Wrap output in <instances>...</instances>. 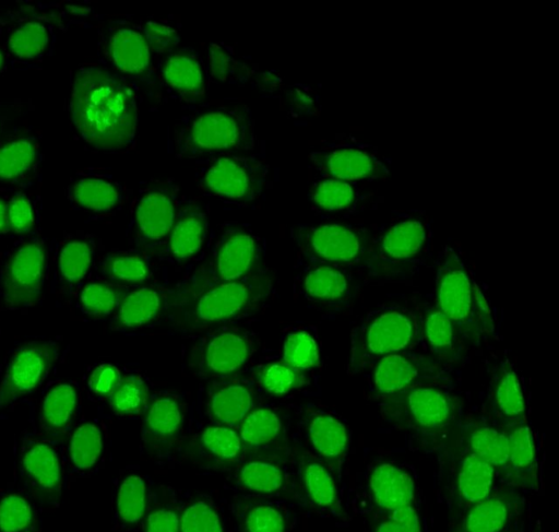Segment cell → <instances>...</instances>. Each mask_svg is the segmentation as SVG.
Segmentation results:
<instances>
[{
  "label": "cell",
  "instance_id": "6da1fadb",
  "mask_svg": "<svg viewBox=\"0 0 559 532\" xmlns=\"http://www.w3.org/2000/svg\"><path fill=\"white\" fill-rule=\"evenodd\" d=\"M68 110L73 131L87 145L105 152L133 146L138 102L117 73L94 63L79 67L71 80Z\"/></svg>",
  "mask_w": 559,
  "mask_h": 532
},
{
  "label": "cell",
  "instance_id": "7a4b0ae2",
  "mask_svg": "<svg viewBox=\"0 0 559 532\" xmlns=\"http://www.w3.org/2000/svg\"><path fill=\"white\" fill-rule=\"evenodd\" d=\"M273 292V275L264 269L233 282H188L169 295V319L185 331L212 329L255 312Z\"/></svg>",
  "mask_w": 559,
  "mask_h": 532
},
{
  "label": "cell",
  "instance_id": "3957f363",
  "mask_svg": "<svg viewBox=\"0 0 559 532\" xmlns=\"http://www.w3.org/2000/svg\"><path fill=\"white\" fill-rule=\"evenodd\" d=\"M255 125L243 104L221 106L182 116L173 128L170 151L177 158H202L231 153H251Z\"/></svg>",
  "mask_w": 559,
  "mask_h": 532
},
{
  "label": "cell",
  "instance_id": "277c9868",
  "mask_svg": "<svg viewBox=\"0 0 559 532\" xmlns=\"http://www.w3.org/2000/svg\"><path fill=\"white\" fill-rule=\"evenodd\" d=\"M433 300L453 322L462 340L477 341L492 333L489 303L461 255L450 246L439 257Z\"/></svg>",
  "mask_w": 559,
  "mask_h": 532
},
{
  "label": "cell",
  "instance_id": "5b68a950",
  "mask_svg": "<svg viewBox=\"0 0 559 532\" xmlns=\"http://www.w3.org/2000/svg\"><path fill=\"white\" fill-rule=\"evenodd\" d=\"M421 345L419 318L400 305L370 310L353 328L347 371L355 375L394 353Z\"/></svg>",
  "mask_w": 559,
  "mask_h": 532
},
{
  "label": "cell",
  "instance_id": "8992f818",
  "mask_svg": "<svg viewBox=\"0 0 559 532\" xmlns=\"http://www.w3.org/2000/svg\"><path fill=\"white\" fill-rule=\"evenodd\" d=\"M376 401L388 421L424 436L448 433L461 412L460 399L441 385L417 386Z\"/></svg>",
  "mask_w": 559,
  "mask_h": 532
},
{
  "label": "cell",
  "instance_id": "52a82bcc",
  "mask_svg": "<svg viewBox=\"0 0 559 532\" xmlns=\"http://www.w3.org/2000/svg\"><path fill=\"white\" fill-rule=\"evenodd\" d=\"M374 230L358 223L299 224L292 228L305 262L350 269L371 261Z\"/></svg>",
  "mask_w": 559,
  "mask_h": 532
},
{
  "label": "cell",
  "instance_id": "ba28073f",
  "mask_svg": "<svg viewBox=\"0 0 559 532\" xmlns=\"http://www.w3.org/2000/svg\"><path fill=\"white\" fill-rule=\"evenodd\" d=\"M267 175L269 165L258 154H219L199 159L195 184L206 196L248 204L261 197Z\"/></svg>",
  "mask_w": 559,
  "mask_h": 532
},
{
  "label": "cell",
  "instance_id": "9c48e42d",
  "mask_svg": "<svg viewBox=\"0 0 559 532\" xmlns=\"http://www.w3.org/2000/svg\"><path fill=\"white\" fill-rule=\"evenodd\" d=\"M182 200L180 187L170 178L143 182L130 205V243L143 250L163 246L174 226Z\"/></svg>",
  "mask_w": 559,
  "mask_h": 532
},
{
  "label": "cell",
  "instance_id": "30bf717a",
  "mask_svg": "<svg viewBox=\"0 0 559 532\" xmlns=\"http://www.w3.org/2000/svg\"><path fill=\"white\" fill-rule=\"evenodd\" d=\"M308 158L317 177L368 185L385 180L391 173V158L376 146L349 135L322 142Z\"/></svg>",
  "mask_w": 559,
  "mask_h": 532
},
{
  "label": "cell",
  "instance_id": "8fae6325",
  "mask_svg": "<svg viewBox=\"0 0 559 532\" xmlns=\"http://www.w3.org/2000/svg\"><path fill=\"white\" fill-rule=\"evenodd\" d=\"M255 339L236 327H218L201 335L188 355L189 369L201 379H225L241 371L252 358Z\"/></svg>",
  "mask_w": 559,
  "mask_h": 532
},
{
  "label": "cell",
  "instance_id": "7c38bea8",
  "mask_svg": "<svg viewBox=\"0 0 559 532\" xmlns=\"http://www.w3.org/2000/svg\"><path fill=\"white\" fill-rule=\"evenodd\" d=\"M431 220L424 210H395L374 230L371 261L400 265L425 256L431 246Z\"/></svg>",
  "mask_w": 559,
  "mask_h": 532
},
{
  "label": "cell",
  "instance_id": "4fadbf2b",
  "mask_svg": "<svg viewBox=\"0 0 559 532\" xmlns=\"http://www.w3.org/2000/svg\"><path fill=\"white\" fill-rule=\"evenodd\" d=\"M447 366L448 364L416 350L394 353L367 368L368 390L373 400H377L417 386H447Z\"/></svg>",
  "mask_w": 559,
  "mask_h": 532
},
{
  "label": "cell",
  "instance_id": "5bb4252c",
  "mask_svg": "<svg viewBox=\"0 0 559 532\" xmlns=\"http://www.w3.org/2000/svg\"><path fill=\"white\" fill-rule=\"evenodd\" d=\"M265 252L264 239L250 229H225L209 261L188 280L190 283H223L245 279L259 269Z\"/></svg>",
  "mask_w": 559,
  "mask_h": 532
},
{
  "label": "cell",
  "instance_id": "9a60e30c",
  "mask_svg": "<svg viewBox=\"0 0 559 532\" xmlns=\"http://www.w3.org/2000/svg\"><path fill=\"white\" fill-rule=\"evenodd\" d=\"M46 252L38 239H27L15 247L7 261L1 291L9 308H23L38 302L43 292Z\"/></svg>",
  "mask_w": 559,
  "mask_h": 532
},
{
  "label": "cell",
  "instance_id": "2e32d148",
  "mask_svg": "<svg viewBox=\"0 0 559 532\" xmlns=\"http://www.w3.org/2000/svg\"><path fill=\"white\" fill-rule=\"evenodd\" d=\"M99 43L105 59L118 73L146 82L154 76V57L139 25L114 22L102 32Z\"/></svg>",
  "mask_w": 559,
  "mask_h": 532
},
{
  "label": "cell",
  "instance_id": "e0dca14e",
  "mask_svg": "<svg viewBox=\"0 0 559 532\" xmlns=\"http://www.w3.org/2000/svg\"><path fill=\"white\" fill-rule=\"evenodd\" d=\"M294 291L317 309L335 311L349 304L355 283L348 269L305 262L295 276Z\"/></svg>",
  "mask_w": 559,
  "mask_h": 532
},
{
  "label": "cell",
  "instance_id": "ac0fdd59",
  "mask_svg": "<svg viewBox=\"0 0 559 532\" xmlns=\"http://www.w3.org/2000/svg\"><path fill=\"white\" fill-rule=\"evenodd\" d=\"M58 356L52 342H36L19 347L12 355L0 382V407L36 389Z\"/></svg>",
  "mask_w": 559,
  "mask_h": 532
},
{
  "label": "cell",
  "instance_id": "d6986e66",
  "mask_svg": "<svg viewBox=\"0 0 559 532\" xmlns=\"http://www.w3.org/2000/svg\"><path fill=\"white\" fill-rule=\"evenodd\" d=\"M300 429L311 454L338 476L350 442L344 422L331 411L309 406L300 417Z\"/></svg>",
  "mask_w": 559,
  "mask_h": 532
},
{
  "label": "cell",
  "instance_id": "ffe728a7",
  "mask_svg": "<svg viewBox=\"0 0 559 532\" xmlns=\"http://www.w3.org/2000/svg\"><path fill=\"white\" fill-rule=\"evenodd\" d=\"M183 426V406L171 392L151 397L141 428V447L150 456L163 458L179 445Z\"/></svg>",
  "mask_w": 559,
  "mask_h": 532
},
{
  "label": "cell",
  "instance_id": "44dd1931",
  "mask_svg": "<svg viewBox=\"0 0 559 532\" xmlns=\"http://www.w3.org/2000/svg\"><path fill=\"white\" fill-rule=\"evenodd\" d=\"M72 206L88 213L107 214L119 209L127 199L123 182L99 167H85L75 172L66 187Z\"/></svg>",
  "mask_w": 559,
  "mask_h": 532
},
{
  "label": "cell",
  "instance_id": "7402d4cb",
  "mask_svg": "<svg viewBox=\"0 0 559 532\" xmlns=\"http://www.w3.org/2000/svg\"><path fill=\"white\" fill-rule=\"evenodd\" d=\"M254 399L252 385L236 378L212 380L199 391L200 410L211 425L237 428L254 407Z\"/></svg>",
  "mask_w": 559,
  "mask_h": 532
},
{
  "label": "cell",
  "instance_id": "603a6c76",
  "mask_svg": "<svg viewBox=\"0 0 559 532\" xmlns=\"http://www.w3.org/2000/svg\"><path fill=\"white\" fill-rule=\"evenodd\" d=\"M209 233L207 211L197 201L185 199L165 241L163 255L168 262L181 263L203 246Z\"/></svg>",
  "mask_w": 559,
  "mask_h": 532
},
{
  "label": "cell",
  "instance_id": "cb8c5ba5",
  "mask_svg": "<svg viewBox=\"0 0 559 532\" xmlns=\"http://www.w3.org/2000/svg\"><path fill=\"white\" fill-rule=\"evenodd\" d=\"M155 73L164 84L186 102L204 97L206 83L203 64L193 49H175L157 61Z\"/></svg>",
  "mask_w": 559,
  "mask_h": 532
},
{
  "label": "cell",
  "instance_id": "d4e9b609",
  "mask_svg": "<svg viewBox=\"0 0 559 532\" xmlns=\"http://www.w3.org/2000/svg\"><path fill=\"white\" fill-rule=\"evenodd\" d=\"M186 447L187 452L197 461L212 468L235 466L246 454L238 428L222 425H210L201 429Z\"/></svg>",
  "mask_w": 559,
  "mask_h": 532
},
{
  "label": "cell",
  "instance_id": "484cf974",
  "mask_svg": "<svg viewBox=\"0 0 559 532\" xmlns=\"http://www.w3.org/2000/svg\"><path fill=\"white\" fill-rule=\"evenodd\" d=\"M367 185L326 177H316L308 191L313 209L325 214L354 215L373 200Z\"/></svg>",
  "mask_w": 559,
  "mask_h": 532
},
{
  "label": "cell",
  "instance_id": "4316f807",
  "mask_svg": "<svg viewBox=\"0 0 559 532\" xmlns=\"http://www.w3.org/2000/svg\"><path fill=\"white\" fill-rule=\"evenodd\" d=\"M237 428L246 452L266 457L285 450L286 425L274 409L253 407Z\"/></svg>",
  "mask_w": 559,
  "mask_h": 532
},
{
  "label": "cell",
  "instance_id": "83f0119b",
  "mask_svg": "<svg viewBox=\"0 0 559 532\" xmlns=\"http://www.w3.org/2000/svg\"><path fill=\"white\" fill-rule=\"evenodd\" d=\"M516 499L510 489H493L488 497L464 509L449 532H502L513 515Z\"/></svg>",
  "mask_w": 559,
  "mask_h": 532
},
{
  "label": "cell",
  "instance_id": "f1b7e54d",
  "mask_svg": "<svg viewBox=\"0 0 559 532\" xmlns=\"http://www.w3.org/2000/svg\"><path fill=\"white\" fill-rule=\"evenodd\" d=\"M369 493L374 506L384 513L414 505L415 482L412 475L393 462L376 464L369 476Z\"/></svg>",
  "mask_w": 559,
  "mask_h": 532
},
{
  "label": "cell",
  "instance_id": "f546056e",
  "mask_svg": "<svg viewBox=\"0 0 559 532\" xmlns=\"http://www.w3.org/2000/svg\"><path fill=\"white\" fill-rule=\"evenodd\" d=\"M489 406L499 425L527 419V403L522 380L514 367L504 360L493 373Z\"/></svg>",
  "mask_w": 559,
  "mask_h": 532
},
{
  "label": "cell",
  "instance_id": "4dcf8cb0",
  "mask_svg": "<svg viewBox=\"0 0 559 532\" xmlns=\"http://www.w3.org/2000/svg\"><path fill=\"white\" fill-rule=\"evenodd\" d=\"M298 477L308 503L333 516H342L343 509L338 487L329 468L310 452H304L298 460Z\"/></svg>",
  "mask_w": 559,
  "mask_h": 532
},
{
  "label": "cell",
  "instance_id": "1f68e13d",
  "mask_svg": "<svg viewBox=\"0 0 559 532\" xmlns=\"http://www.w3.org/2000/svg\"><path fill=\"white\" fill-rule=\"evenodd\" d=\"M419 318L421 345L432 357L449 364L462 352V339L453 322L435 305H426Z\"/></svg>",
  "mask_w": 559,
  "mask_h": 532
},
{
  "label": "cell",
  "instance_id": "d6a6232c",
  "mask_svg": "<svg viewBox=\"0 0 559 532\" xmlns=\"http://www.w3.org/2000/svg\"><path fill=\"white\" fill-rule=\"evenodd\" d=\"M463 449L490 464L504 476L508 473V438L500 425L471 421L461 427Z\"/></svg>",
  "mask_w": 559,
  "mask_h": 532
},
{
  "label": "cell",
  "instance_id": "836d02e7",
  "mask_svg": "<svg viewBox=\"0 0 559 532\" xmlns=\"http://www.w3.org/2000/svg\"><path fill=\"white\" fill-rule=\"evenodd\" d=\"M169 295L155 286L127 292L112 319L118 329H139L154 321L168 306Z\"/></svg>",
  "mask_w": 559,
  "mask_h": 532
},
{
  "label": "cell",
  "instance_id": "e575fe53",
  "mask_svg": "<svg viewBox=\"0 0 559 532\" xmlns=\"http://www.w3.org/2000/svg\"><path fill=\"white\" fill-rule=\"evenodd\" d=\"M499 425V424H498ZM508 438L507 476L516 484L532 485L536 481V445L527 419L500 425Z\"/></svg>",
  "mask_w": 559,
  "mask_h": 532
},
{
  "label": "cell",
  "instance_id": "d590c367",
  "mask_svg": "<svg viewBox=\"0 0 559 532\" xmlns=\"http://www.w3.org/2000/svg\"><path fill=\"white\" fill-rule=\"evenodd\" d=\"M497 471L487 462L463 449L457 462L456 499L461 508L485 499L493 492Z\"/></svg>",
  "mask_w": 559,
  "mask_h": 532
},
{
  "label": "cell",
  "instance_id": "8d00e7d4",
  "mask_svg": "<svg viewBox=\"0 0 559 532\" xmlns=\"http://www.w3.org/2000/svg\"><path fill=\"white\" fill-rule=\"evenodd\" d=\"M40 145L34 137L13 139L0 146V184H26L40 162Z\"/></svg>",
  "mask_w": 559,
  "mask_h": 532
},
{
  "label": "cell",
  "instance_id": "74e56055",
  "mask_svg": "<svg viewBox=\"0 0 559 532\" xmlns=\"http://www.w3.org/2000/svg\"><path fill=\"white\" fill-rule=\"evenodd\" d=\"M22 465L28 478L43 493H57L61 485V468L58 452L50 445L36 441L22 454Z\"/></svg>",
  "mask_w": 559,
  "mask_h": 532
},
{
  "label": "cell",
  "instance_id": "f35d334b",
  "mask_svg": "<svg viewBox=\"0 0 559 532\" xmlns=\"http://www.w3.org/2000/svg\"><path fill=\"white\" fill-rule=\"evenodd\" d=\"M282 363L308 373L320 366L321 354L317 331L308 324L290 327L282 340Z\"/></svg>",
  "mask_w": 559,
  "mask_h": 532
},
{
  "label": "cell",
  "instance_id": "ab89813d",
  "mask_svg": "<svg viewBox=\"0 0 559 532\" xmlns=\"http://www.w3.org/2000/svg\"><path fill=\"white\" fill-rule=\"evenodd\" d=\"M235 480L240 489L260 495L275 494L285 485L282 468L264 459L242 463L237 470Z\"/></svg>",
  "mask_w": 559,
  "mask_h": 532
},
{
  "label": "cell",
  "instance_id": "60d3db41",
  "mask_svg": "<svg viewBox=\"0 0 559 532\" xmlns=\"http://www.w3.org/2000/svg\"><path fill=\"white\" fill-rule=\"evenodd\" d=\"M76 403L78 394L71 385H56L43 400L40 409L43 428L49 431L63 430L73 417Z\"/></svg>",
  "mask_w": 559,
  "mask_h": 532
},
{
  "label": "cell",
  "instance_id": "b9f144b4",
  "mask_svg": "<svg viewBox=\"0 0 559 532\" xmlns=\"http://www.w3.org/2000/svg\"><path fill=\"white\" fill-rule=\"evenodd\" d=\"M207 71L211 78L233 84H245L255 74L231 47L219 43L207 46Z\"/></svg>",
  "mask_w": 559,
  "mask_h": 532
},
{
  "label": "cell",
  "instance_id": "7bdbcfd3",
  "mask_svg": "<svg viewBox=\"0 0 559 532\" xmlns=\"http://www.w3.org/2000/svg\"><path fill=\"white\" fill-rule=\"evenodd\" d=\"M254 381L266 393L285 395L310 385L308 373L293 368L282 362L259 367Z\"/></svg>",
  "mask_w": 559,
  "mask_h": 532
},
{
  "label": "cell",
  "instance_id": "ee69618b",
  "mask_svg": "<svg viewBox=\"0 0 559 532\" xmlns=\"http://www.w3.org/2000/svg\"><path fill=\"white\" fill-rule=\"evenodd\" d=\"M94 256L91 241L72 238L66 241L58 255V270L61 277L70 284L82 281L87 274Z\"/></svg>",
  "mask_w": 559,
  "mask_h": 532
},
{
  "label": "cell",
  "instance_id": "f6af8a7d",
  "mask_svg": "<svg viewBox=\"0 0 559 532\" xmlns=\"http://www.w3.org/2000/svg\"><path fill=\"white\" fill-rule=\"evenodd\" d=\"M127 292V288L108 282H91L80 292V306L88 316H108L117 310Z\"/></svg>",
  "mask_w": 559,
  "mask_h": 532
},
{
  "label": "cell",
  "instance_id": "bcb514c9",
  "mask_svg": "<svg viewBox=\"0 0 559 532\" xmlns=\"http://www.w3.org/2000/svg\"><path fill=\"white\" fill-rule=\"evenodd\" d=\"M150 391L144 379L136 374L122 377L118 387L109 395L111 410L120 415H136L145 411L150 402Z\"/></svg>",
  "mask_w": 559,
  "mask_h": 532
},
{
  "label": "cell",
  "instance_id": "7dc6e473",
  "mask_svg": "<svg viewBox=\"0 0 559 532\" xmlns=\"http://www.w3.org/2000/svg\"><path fill=\"white\" fill-rule=\"evenodd\" d=\"M102 272L117 283L135 284L147 280L150 265L138 252H118L104 258Z\"/></svg>",
  "mask_w": 559,
  "mask_h": 532
},
{
  "label": "cell",
  "instance_id": "c3c4849f",
  "mask_svg": "<svg viewBox=\"0 0 559 532\" xmlns=\"http://www.w3.org/2000/svg\"><path fill=\"white\" fill-rule=\"evenodd\" d=\"M50 42V32L41 22L29 21L17 26L8 44L11 52L20 59H35L44 54Z\"/></svg>",
  "mask_w": 559,
  "mask_h": 532
},
{
  "label": "cell",
  "instance_id": "681fc988",
  "mask_svg": "<svg viewBox=\"0 0 559 532\" xmlns=\"http://www.w3.org/2000/svg\"><path fill=\"white\" fill-rule=\"evenodd\" d=\"M103 451V436L97 425L85 423L73 433L70 441V457L78 470L91 469Z\"/></svg>",
  "mask_w": 559,
  "mask_h": 532
},
{
  "label": "cell",
  "instance_id": "f907efd6",
  "mask_svg": "<svg viewBox=\"0 0 559 532\" xmlns=\"http://www.w3.org/2000/svg\"><path fill=\"white\" fill-rule=\"evenodd\" d=\"M117 515L121 521L135 524L141 521L146 509V486L138 475L127 476L117 494Z\"/></svg>",
  "mask_w": 559,
  "mask_h": 532
},
{
  "label": "cell",
  "instance_id": "816d5d0a",
  "mask_svg": "<svg viewBox=\"0 0 559 532\" xmlns=\"http://www.w3.org/2000/svg\"><path fill=\"white\" fill-rule=\"evenodd\" d=\"M242 532H285L284 513L269 504L249 505L240 517Z\"/></svg>",
  "mask_w": 559,
  "mask_h": 532
},
{
  "label": "cell",
  "instance_id": "f5cc1de1",
  "mask_svg": "<svg viewBox=\"0 0 559 532\" xmlns=\"http://www.w3.org/2000/svg\"><path fill=\"white\" fill-rule=\"evenodd\" d=\"M179 532H224V530L213 506L204 500H197L180 513Z\"/></svg>",
  "mask_w": 559,
  "mask_h": 532
},
{
  "label": "cell",
  "instance_id": "db71d44e",
  "mask_svg": "<svg viewBox=\"0 0 559 532\" xmlns=\"http://www.w3.org/2000/svg\"><path fill=\"white\" fill-rule=\"evenodd\" d=\"M32 522V506L22 496L10 494L0 500V532H23Z\"/></svg>",
  "mask_w": 559,
  "mask_h": 532
},
{
  "label": "cell",
  "instance_id": "11a10c76",
  "mask_svg": "<svg viewBox=\"0 0 559 532\" xmlns=\"http://www.w3.org/2000/svg\"><path fill=\"white\" fill-rule=\"evenodd\" d=\"M139 27L150 45L155 66L164 56L177 49L180 43L179 32L169 23L151 20Z\"/></svg>",
  "mask_w": 559,
  "mask_h": 532
},
{
  "label": "cell",
  "instance_id": "9f6ffc18",
  "mask_svg": "<svg viewBox=\"0 0 559 532\" xmlns=\"http://www.w3.org/2000/svg\"><path fill=\"white\" fill-rule=\"evenodd\" d=\"M9 226L15 233H28L36 223L35 203L26 190H16L8 201Z\"/></svg>",
  "mask_w": 559,
  "mask_h": 532
},
{
  "label": "cell",
  "instance_id": "6f0895ef",
  "mask_svg": "<svg viewBox=\"0 0 559 532\" xmlns=\"http://www.w3.org/2000/svg\"><path fill=\"white\" fill-rule=\"evenodd\" d=\"M121 379L122 377L117 367L111 364H100L92 371L88 386L96 395L109 397Z\"/></svg>",
  "mask_w": 559,
  "mask_h": 532
},
{
  "label": "cell",
  "instance_id": "680465c9",
  "mask_svg": "<svg viewBox=\"0 0 559 532\" xmlns=\"http://www.w3.org/2000/svg\"><path fill=\"white\" fill-rule=\"evenodd\" d=\"M180 515L169 506L154 509L146 518L144 532H179Z\"/></svg>",
  "mask_w": 559,
  "mask_h": 532
},
{
  "label": "cell",
  "instance_id": "91938a15",
  "mask_svg": "<svg viewBox=\"0 0 559 532\" xmlns=\"http://www.w3.org/2000/svg\"><path fill=\"white\" fill-rule=\"evenodd\" d=\"M384 517L401 525L407 532H421L419 516L414 505L396 508L384 513Z\"/></svg>",
  "mask_w": 559,
  "mask_h": 532
},
{
  "label": "cell",
  "instance_id": "94428289",
  "mask_svg": "<svg viewBox=\"0 0 559 532\" xmlns=\"http://www.w3.org/2000/svg\"><path fill=\"white\" fill-rule=\"evenodd\" d=\"M374 532H407L401 525L391 521L386 517H383L381 521L378 522Z\"/></svg>",
  "mask_w": 559,
  "mask_h": 532
},
{
  "label": "cell",
  "instance_id": "6125c7cd",
  "mask_svg": "<svg viewBox=\"0 0 559 532\" xmlns=\"http://www.w3.org/2000/svg\"><path fill=\"white\" fill-rule=\"evenodd\" d=\"M9 230L8 201L0 198V234H4Z\"/></svg>",
  "mask_w": 559,
  "mask_h": 532
},
{
  "label": "cell",
  "instance_id": "be15d7a7",
  "mask_svg": "<svg viewBox=\"0 0 559 532\" xmlns=\"http://www.w3.org/2000/svg\"><path fill=\"white\" fill-rule=\"evenodd\" d=\"M2 64H3V54L0 49V69L2 68Z\"/></svg>",
  "mask_w": 559,
  "mask_h": 532
}]
</instances>
